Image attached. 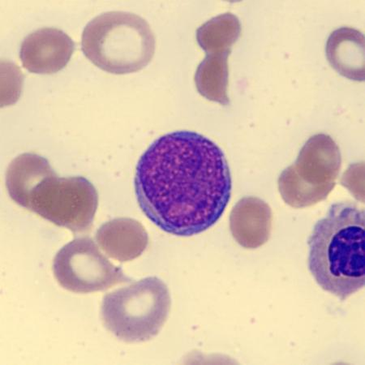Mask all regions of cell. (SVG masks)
Instances as JSON below:
<instances>
[{
	"label": "cell",
	"mask_w": 365,
	"mask_h": 365,
	"mask_svg": "<svg viewBox=\"0 0 365 365\" xmlns=\"http://www.w3.org/2000/svg\"><path fill=\"white\" fill-rule=\"evenodd\" d=\"M74 51L75 43L66 33L56 28H42L24 39L20 58L29 72L50 75L66 68Z\"/></svg>",
	"instance_id": "cell-8"
},
{
	"label": "cell",
	"mask_w": 365,
	"mask_h": 365,
	"mask_svg": "<svg viewBox=\"0 0 365 365\" xmlns=\"http://www.w3.org/2000/svg\"><path fill=\"white\" fill-rule=\"evenodd\" d=\"M53 272L64 289L75 293L103 292L131 281L88 237L64 245L54 259Z\"/></svg>",
	"instance_id": "cell-7"
},
{
	"label": "cell",
	"mask_w": 365,
	"mask_h": 365,
	"mask_svg": "<svg viewBox=\"0 0 365 365\" xmlns=\"http://www.w3.org/2000/svg\"><path fill=\"white\" fill-rule=\"evenodd\" d=\"M168 287L149 277L107 294L101 317L106 328L127 343L145 342L160 332L170 313Z\"/></svg>",
	"instance_id": "cell-5"
},
{
	"label": "cell",
	"mask_w": 365,
	"mask_h": 365,
	"mask_svg": "<svg viewBox=\"0 0 365 365\" xmlns=\"http://www.w3.org/2000/svg\"><path fill=\"white\" fill-rule=\"evenodd\" d=\"M272 221V210L266 202L257 197H245L232 210L230 227L239 245L257 249L269 240Z\"/></svg>",
	"instance_id": "cell-10"
},
{
	"label": "cell",
	"mask_w": 365,
	"mask_h": 365,
	"mask_svg": "<svg viewBox=\"0 0 365 365\" xmlns=\"http://www.w3.org/2000/svg\"><path fill=\"white\" fill-rule=\"evenodd\" d=\"M227 54H206L195 74L197 89L201 96L223 106L230 103L227 94Z\"/></svg>",
	"instance_id": "cell-13"
},
{
	"label": "cell",
	"mask_w": 365,
	"mask_h": 365,
	"mask_svg": "<svg viewBox=\"0 0 365 365\" xmlns=\"http://www.w3.org/2000/svg\"><path fill=\"white\" fill-rule=\"evenodd\" d=\"M342 166L338 145L327 134L311 137L297 160L282 173L279 188L286 203L303 208L322 201L333 190Z\"/></svg>",
	"instance_id": "cell-6"
},
{
	"label": "cell",
	"mask_w": 365,
	"mask_h": 365,
	"mask_svg": "<svg viewBox=\"0 0 365 365\" xmlns=\"http://www.w3.org/2000/svg\"><path fill=\"white\" fill-rule=\"evenodd\" d=\"M14 201L58 227L83 232L93 225L98 195L81 176L58 178L45 158L25 153L16 157L6 175Z\"/></svg>",
	"instance_id": "cell-2"
},
{
	"label": "cell",
	"mask_w": 365,
	"mask_h": 365,
	"mask_svg": "<svg viewBox=\"0 0 365 365\" xmlns=\"http://www.w3.org/2000/svg\"><path fill=\"white\" fill-rule=\"evenodd\" d=\"M309 269L324 291L345 302L365 284V214L351 202L333 204L308 241Z\"/></svg>",
	"instance_id": "cell-3"
},
{
	"label": "cell",
	"mask_w": 365,
	"mask_h": 365,
	"mask_svg": "<svg viewBox=\"0 0 365 365\" xmlns=\"http://www.w3.org/2000/svg\"><path fill=\"white\" fill-rule=\"evenodd\" d=\"M232 187L222 150L191 131L155 140L140 157L135 175L141 210L163 231L178 237L213 227L225 213Z\"/></svg>",
	"instance_id": "cell-1"
},
{
	"label": "cell",
	"mask_w": 365,
	"mask_h": 365,
	"mask_svg": "<svg viewBox=\"0 0 365 365\" xmlns=\"http://www.w3.org/2000/svg\"><path fill=\"white\" fill-rule=\"evenodd\" d=\"M96 240L106 255L120 262L139 257L149 244L148 233L143 225L129 217L104 223L98 230Z\"/></svg>",
	"instance_id": "cell-9"
},
{
	"label": "cell",
	"mask_w": 365,
	"mask_h": 365,
	"mask_svg": "<svg viewBox=\"0 0 365 365\" xmlns=\"http://www.w3.org/2000/svg\"><path fill=\"white\" fill-rule=\"evenodd\" d=\"M154 32L143 17L126 11H108L87 24L81 48L94 66L111 74L138 72L155 52Z\"/></svg>",
	"instance_id": "cell-4"
},
{
	"label": "cell",
	"mask_w": 365,
	"mask_h": 365,
	"mask_svg": "<svg viewBox=\"0 0 365 365\" xmlns=\"http://www.w3.org/2000/svg\"><path fill=\"white\" fill-rule=\"evenodd\" d=\"M240 34L241 25L238 17L227 13L214 17L199 27L197 40L206 54L230 55Z\"/></svg>",
	"instance_id": "cell-12"
},
{
	"label": "cell",
	"mask_w": 365,
	"mask_h": 365,
	"mask_svg": "<svg viewBox=\"0 0 365 365\" xmlns=\"http://www.w3.org/2000/svg\"><path fill=\"white\" fill-rule=\"evenodd\" d=\"M327 56L329 63L345 78L364 80V37L350 27L334 31L328 38Z\"/></svg>",
	"instance_id": "cell-11"
}]
</instances>
